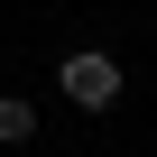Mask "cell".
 <instances>
[{
    "instance_id": "obj_1",
    "label": "cell",
    "mask_w": 157,
    "mask_h": 157,
    "mask_svg": "<svg viewBox=\"0 0 157 157\" xmlns=\"http://www.w3.org/2000/svg\"><path fill=\"white\" fill-rule=\"evenodd\" d=\"M56 83H65L74 111H111V102H120V65H111L102 46H74V56L56 65Z\"/></svg>"
},
{
    "instance_id": "obj_2",
    "label": "cell",
    "mask_w": 157,
    "mask_h": 157,
    "mask_svg": "<svg viewBox=\"0 0 157 157\" xmlns=\"http://www.w3.org/2000/svg\"><path fill=\"white\" fill-rule=\"evenodd\" d=\"M37 139V102L28 93H0V148H28Z\"/></svg>"
}]
</instances>
